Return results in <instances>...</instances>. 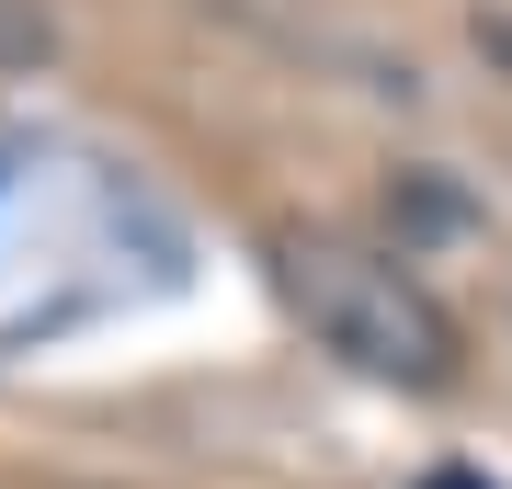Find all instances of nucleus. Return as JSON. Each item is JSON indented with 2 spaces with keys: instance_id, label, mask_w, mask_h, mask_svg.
I'll use <instances>...</instances> for the list:
<instances>
[{
  "instance_id": "2",
  "label": "nucleus",
  "mask_w": 512,
  "mask_h": 489,
  "mask_svg": "<svg viewBox=\"0 0 512 489\" xmlns=\"http://www.w3.org/2000/svg\"><path fill=\"white\" fill-rule=\"evenodd\" d=\"M421 489H490V478H478V467H433V478H421Z\"/></svg>"
},
{
  "instance_id": "1",
  "label": "nucleus",
  "mask_w": 512,
  "mask_h": 489,
  "mask_svg": "<svg viewBox=\"0 0 512 489\" xmlns=\"http://www.w3.org/2000/svg\"><path fill=\"white\" fill-rule=\"evenodd\" d=\"M274 285L353 376H387V387H444L456 376V319H444L433 285H421L399 251H376V239L285 228L274 239Z\"/></svg>"
}]
</instances>
